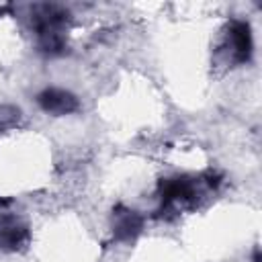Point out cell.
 Segmentation results:
<instances>
[{"label":"cell","mask_w":262,"mask_h":262,"mask_svg":"<svg viewBox=\"0 0 262 262\" xmlns=\"http://www.w3.org/2000/svg\"><path fill=\"white\" fill-rule=\"evenodd\" d=\"M41 104H43L45 111L59 113V115L72 113L78 106L76 98L66 90H47L45 94H41Z\"/></svg>","instance_id":"1"}]
</instances>
